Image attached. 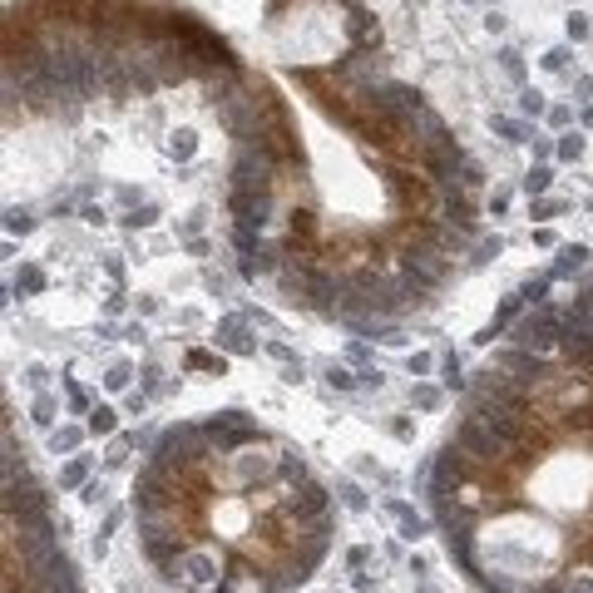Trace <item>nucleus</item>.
Here are the masks:
<instances>
[{"instance_id":"obj_1","label":"nucleus","mask_w":593,"mask_h":593,"mask_svg":"<svg viewBox=\"0 0 593 593\" xmlns=\"http://www.w3.org/2000/svg\"><path fill=\"white\" fill-rule=\"evenodd\" d=\"M430 504L480 593H593V292L480 376Z\"/></svg>"},{"instance_id":"obj_2","label":"nucleus","mask_w":593,"mask_h":593,"mask_svg":"<svg viewBox=\"0 0 593 593\" xmlns=\"http://www.w3.org/2000/svg\"><path fill=\"white\" fill-rule=\"evenodd\" d=\"M134 524L178 593H292L332 549V499L302 450L237 411L173 425L154 445Z\"/></svg>"},{"instance_id":"obj_3","label":"nucleus","mask_w":593,"mask_h":593,"mask_svg":"<svg viewBox=\"0 0 593 593\" xmlns=\"http://www.w3.org/2000/svg\"><path fill=\"white\" fill-rule=\"evenodd\" d=\"M6 593H85L75 563L55 539V519L45 494L15 475V455L6 450Z\"/></svg>"}]
</instances>
